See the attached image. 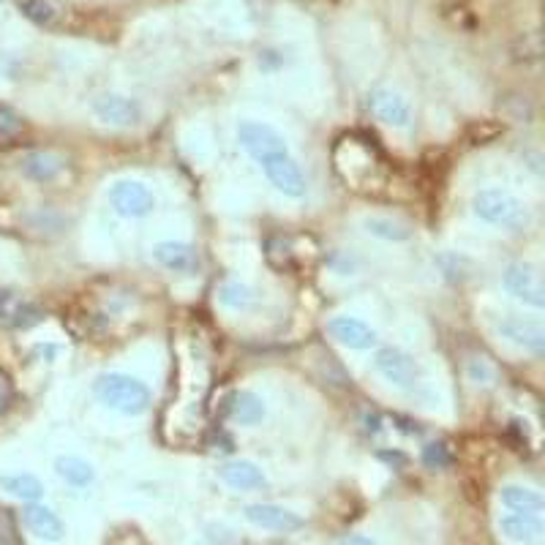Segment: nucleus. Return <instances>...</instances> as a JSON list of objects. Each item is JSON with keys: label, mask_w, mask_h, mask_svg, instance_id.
Returning a JSON list of instances; mask_svg holds the SVG:
<instances>
[{"label": "nucleus", "mask_w": 545, "mask_h": 545, "mask_svg": "<svg viewBox=\"0 0 545 545\" xmlns=\"http://www.w3.org/2000/svg\"><path fill=\"white\" fill-rule=\"evenodd\" d=\"M238 142L240 148L257 161L265 178L276 186V191L292 199H300L306 194V175L295 156L289 153L287 139L273 126L262 120H243L238 126Z\"/></svg>", "instance_id": "1"}, {"label": "nucleus", "mask_w": 545, "mask_h": 545, "mask_svg": "<svg viewBox=\"0 0 545 545\" xmlns=\"http://www.w3.org/2000/svg\"><path fill=\"white\" fill-rule=\"evenodd\" d=\"M333 161H336L338 175L347 183H352L355 189L377 183V169L385 164L379 150L368 139H360L357 134H347V137L338 139L336 150H333Z\"/></svg>", "instance_id": "2"}, {"label": "nucleus", "mask_w": 545, "mask_h": 545, "mask_svg": "<svg viewBox=\"0 0 545 545\" xmlns=\"http://www.w3.org/2000/svg\"><path fill=\"white\" fill-rule=\"evenodd\" d=\"M96 396L104 407L115 409L120 415H142L150 407V390L142 379L123 374V371H109L96 379Z\"/></svg>", "instance_id": "3"}, {"label": "nucleus", "mask_w": 545, "mask_h": 545, "mask_svg": "<svg viewBox=\"0 0 545 545\" xmlns=\"http://www.w3.org/2000/svg\"><path fill=\"white\" fill-rule=\"evenodd\" d=\"M472 213L486 224L505 229H524L529 224V208L505 189H480L472 197Z\"/></svg>", "instance_id": "4"}, {"label": "nucleus", "mask_w": 545, "mask_h": 545, "mask_svg": "<svg viewBox=\"0 0 545 545\" xmlns=\"http://www.w3.org/2000/svg\"><path fill=\"white\" fill-rule=\"evenodd\" d=\"M109 205L123 218H145L156 210V197L139 180H118L109 186Z\"/></svg>", "instance_id": "5"}, {"label": "nucleus", "mask_w": 545, "mask_h": 545, "mask_svg": "<svg viewBox=\"0 0 545 545\" xmlns=\"http://www.w3.org/2000/svg\"><path fill=\"white\" fill-rule=\"evenodd\" d=\"M505 289L513 295L516 300L526 303L532 308H543L545 306V284H543V273L535 265L529 262H516L505 270Z\"/></svg>", "instance_id": "6"}, {"label": "nucleus", "mask_w": 545, "mask_h": 545, "mask_svg": "<svg viewBox=\"0 0 545 545\" xmlns=\"http://www.w3.org/2000/svg\"><path fill=\"white\" fill-rule=\"evenodd\" d=\"M374 368L379 374L396 387H412L420 377V368H417L415 357L398 347H382L374 355Z\"/></svg>", "instance_id": "7"}, {"label": "nucleus", "mask_w": 545, "mask_h": 545, "mask_svg": "<svg viewBox=\"0 0 545 545\" xmlns=\"http://www.w3.org/2000/svg\"><path fill=\"white\" fill-rule=\"evenodd\" d=\"M496 330H499L510 344H516V347L526 349V352H532V355L540 357L545 352V327L540 319L510 314V317H505L496 325Z\"/></svg>", "instance_id": "8"}, {"label": "nucleus", "mask_w": 545, "mask_h": 545, "mask_svg": "<svg viewBox=\"0 0 545 545\" xmlns=\"http://www.w3.org/2000/svg\"><path fill=\"white\" fill-rule=\"evenodd\" d=\"M368 109L374 112V118L382 120L385 126H393V129H409V123H412L409 101L390 88L371 90L368 93Z\"/></svg>", "instance_id": "9"}, {"label": "nucleus", "mask_w": 545, "mask_h": 545, "mask_svg": "<svg viewBox=\"0 0 545 545\" xmlns=\"http://www.w3.org/2000/svg\"><path fill=\"white\" fill-rule=\"evenodd\" d=\"M41 319H44V311L33 300L22 298L20 292L0 289V325L11 330H28L39 325Z\"/></svg>", "instance_id": "10"}, {"label": "nucleus", "mask_w": 545, "mask_h": 545, "mask_svg": "<svg viewBox=\"0 0 545 545\" xmlns=\"http://www.w3.org/2000/svg\"><path fill=\"white\" fill-rule=\"evenodd\" d=\"M327 333L349 349H371L377 347L379 341L377 330L357 317H333L327 322Z\"/></svg>", "instance_id": "11"}, {"label": "nucleus", "mask_w": 545, "mask_h": 545, "mask_svg": "<svg viewBox=\"0 0 545 545\" xmlns=\"http://www.w3.org/2000/svg\"><path fill=\"white\" fill-rule=\"evenodd\" d=\"M153 259L159 262L161 268L169 270V273H194L199 265L197 248L191 243H183V240H164V243H156L153 246Z\"/></svg>", "instance_id": "12"}, {"label": "nucleus", "mask_w": 545, "mask_h": 545, "mask_svg": "<svg viewBox=\"0 0 545 545\" xmlns=\"http://www.w3.org/2000/svg\"><path fill=\"white\" fill-rule=\"evenodd\" d=\"M246 518L259 529H268V532H298L303 526V518L289 510V507L281 505H248Z\"/></svg>", "instance_id": "13"}, {"label": "nucleus", "mask_w": 545, "mask_h": 545, "mask_svg": "<svg viewBox=\"0 0 545 545\" xmlns=\"http://www.w3.org/2000/svg\"><path fill=\"white\" fill-rule=\"evenodd\" d=\"M22 521L33 535L47 543H58L66 535V526L60 521V516L52 507L41 505V502H28V507L22 510Z\"/></svg>", "instance_id": "14"}, {"label": "nucleus", "mask_w": 545, "mask_h": 545, "mask_svg": "<svg viewBox=\"0 0 545 545\" xmlns=\"http://www.w3.org/2000/svg\"><path fill=\"white\" fill-rule=\"evenodd\" d=\"M93 112L107 126H134L139 120L137 101H131L129 96H118V93L99 96V99L93 101Z\"/></svg>", "instance_id": "15"}, {"label": "nucleus", "mask_w": 545, "mask_h": 545, "mask_svg": "<svg viewBox=\"0 0 545 545\" xmlns=\"http://www.w3.org/2000/svg\"><path fill=\"white\" fill-rule=\"evenodd\" d=\"M224 415L240 423V426H257V423L265 420V401L251 390H235L224 401Z\"/></svg>", "instance_id": "16"}, {"label": "nucleus", "mask_w": 545, "mask_h": 545, "mask_svg": "<svg viewBox=\"0 0 545 545\" xmlns=\"http://www.w3.org/2000/svg\"><path fill=\"white\" fill-rule=\"evenodd\" d=\"M14 3H17V9H20L36 28L60 30L66 25V17H69L58 0H14Z\"/></svg>", "instance_id": "17"}, {"label": "nucleus", "mask_w": 545, "mask_h": 545, "mask_svg": "<svg viewBox=\"0 0 545 545\" xmlns=\"http://www.w3.org/2000/svg\"><path fill=\"white\" fill-rule=\"evenodd\" d=\"M63 159L58 153H50V150H30L20 159V172L25 178L36 180V183H50L63 172Z\"/></svg>", "instance_id": "18"}, {"label": "nucleus", "mask_w": 545, "mask_h": 545, "mask_svg": "<svg viewBox=\"0 0 545 545\" xmlns=\"http://www.w3.org/2000/svg\"><path fill=\"white\" fill-rule=\"evenodd\" d=\"M218 475H221V480H224L229 488H235V491H254V488L268 486L265 472H262L254 461H243V458L221 466Z\"/></svg>", "instance_id": "19"}, {"label": "nucleus", "mask_w": 545, "mask_h": 545, "mask_svg": "<svg viewBox=\"0 0 545 545\" xmlns=\"http://www.w3.org/2000/svg\"><path fill=\"white\" fill-rule=\"evenodd\" d=\"M499 529L513 543H535L543 535V521L532 513H507L499 518Z\"/></svg>", "instance_id": "20"}, {"label": "nucleus", "mask_w": 545, "mask_h": 545, "mask_svg": "<svg viewBox=\"0 0 545 545\" xmlns=\"http://www.w3.org/2000/svg\"><path fill=\"white\" fill-rule=\"evenodd\" d=\"M499 499H502V505L507 510H513V513H532L537 516L540 510L545 507V499L540 496V491L529 486H516V483H510L499 491Z\"/></svg>", "instance_id": "21"}, {"label": "nucleus", "mask_w": 545, "mask_h": 545, "mask_svg": "<svg viewBox=\"0 0 545 545\" xmlns=\"http://www.w3.org/2000/svg\"><path fill=\"white\" fill-rule=\"evenodd\" d=\"M55 472L60 480H66L74 488H88L96 480V469L90 461L80 456H58L55 461Z\"/></svg>", "instance_id": "22"}, {"label": "nucleus", "mask_w": 545, "mask_h": 545, "mask_svg": "<svg viewBox=\"0 0 545 545\" xmlns=\"http://www.w3.org/2000/svg\"><path fill=\"white\" fill-rule=\"evenodd\" d=\"M265 257L278 273H295L300 268V254L292 238H270L265 243Z\"/></svg>", "instance_id": "23"}, {"label": "nucleus", "mask_w": 545, "mask_h": 545, "mask_svg": "<svg viewBox=\"0 0 545 545\" xmlns=\"http://www.w3.org/2000/svg\"><path fill=\"white\" fill-rule=\"evenodd\" d=\"M0 488L9 496H14V499H22V502H39L41 496H44V483H41L39 477L28 475V472L0 477Z\"/></svg>", "instance_id": "24"}, {"label": "nucleus", "mask_w": 545, "mask_h": 545, "mask_svg": "<svg viewBox=\"0 0 545 545\" xmlns=\"http://www.w3.org/2000/svg\"><path fill=\"white\" fill-rule=\"evenodd\" d=\"M363 227H366L368 235H374V238L382 240H393V243H401V240L412 238V229H409L404 221H398V218L390 216L363 218Z\"/></svg>", "instance_id": "25"}, {"label": "nucleus", "mask_w": 545, "mask_h": 545, "mask_svg": "<svg viewBox=\"0 0 545 545\" xmlns=\"http://www.w3.org/2000/svg\"><path fill=\"white\" fill-rule=\"evenodd\" d=\"M216 295L218 303L232 308V311H243V308H248L254 303V289L246 287V284H240V281H227V284H221Z\"/></svg>", "instance_id": "26"}, {"label": "nucleus", "mask_w": 545, "mask_h": 545, "mask_svg": "<svg viewBox=\"0 0 545 545\" xmlns=\"http://www.w3.org/2000/svg\"><path fill=\"white\" fill-rule=\"evenodd\" d=\"M543 55V39H540V30H529V33H521L516 41H513V58L518 63H535Z\"/></svg>", "instance_id": "27"}, {"label": "nucleus", "mask_w": 545, "mask_h": 545, "mask_svg": "<svg viewBox=\"0 0 545 545\" xmlns=\"http://www.w3.org/2000/svg\"><path fill=\"white\" fill-rule=\"evenodd\" d=\"M22 131H25V120L11 107L0 104V145H9L14 139H20Z\"/></svg>", "instance_id": "28"}, {"label": "nucleus", "mask_w": 545, "mask_h": 545, "mask_svg": "<svg viewBox=\"0 0 545 545\" xmlns=\"http://www.w3.org/2000/svg\"><path fill=\"white\" fill-rule=\"evenodd\" d=\"M423 461H426V466H431V469H447V466L453 464V453H450L447 445H442V442H434V445H428L426 450H423Z\"/></svg>", "instance_id": "29"}, {"label": "nucleus", "mask_w": 545, "mask_h": 545, "mask_svg": "<svg viewBox=\"0 0 545 545\" xmlns=\"http://www.w3.org/2000/svg\"><path fill=\"white\" fill-rule=\"evenodd\" d=\"M107 545H148V543H145V537L139 535L137 529L126 526V529H118L115 535L109 537Z\"/></svg>", "instance_id": "30"}, {"label": "nucleus", "mask_w": 545, "mask_h": 545, "mask_svg": "<svg viewBox=\"0 0 545 545\" xmlns=\"http://www.w3.org/2000/svg\"><path fill=\"white\" fill-rule=\"evenodd\" d=\"M338 545H379V543H374V540L366 535H347Z\"/></svg>", "instance_id": "31"}, {"label": "nucleus", "mask_w": 545, "mask_h": 545, "mask_svg": "<svg viewBox=\"0 0 545 545\" xmlns=\"http://www.w3.org/2000/svg\"><path fill=\"white\" fill-rule=\"evenodd\" d=\"M9 393H0V415H3V412H6V409H9Z\"/></svg>", "instance_id": "32"}, {"label": "nucleus", "mask_w": 545, "mask_h": 545, "mask_svg": "<svg viewBox=\"0 0 545 545\" xmlns=\"http://www.w3.org/2000/svg\"><path fill=\"white\" fill-rule=\"evenodd\" d=\"M0 3H3V0H0Z\"/></svg>", "instance_id": "33"}]
</instances>
